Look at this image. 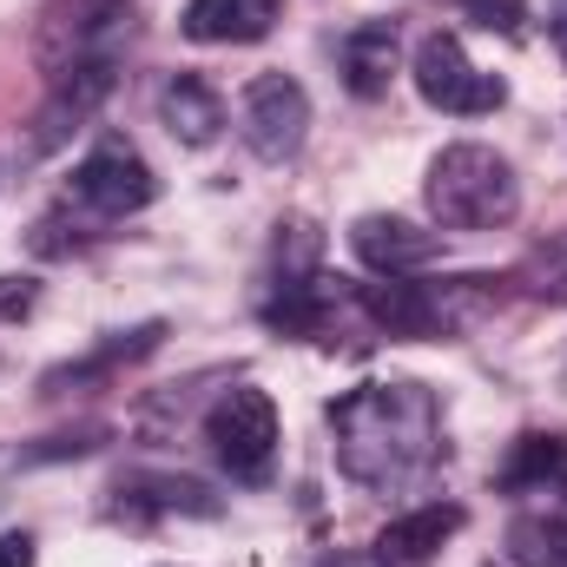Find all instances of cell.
I'll use <instances>...</instances> for the list:
<instances>
[{
    "instance_id": "1",
    "label": "cell",
    "mask_w": 567,
    "mask_h": 567,
    "mask_svg": "<svg viewBox=\"0 0 567 567\" xmlns=\"http://www.w3.org/2000/svg\"><path fill=\"white\" fill-rule=\"evenodd\" d=\"M337 435V468L357 488H410L442 455V410L423 383H363L323 410Z\"/></svg>"
},
{
    "instance_id": "23",
    "label": "cell",
    "mask_w": 567,
    "mask_h": 567,
    "mask_svg": "<svg viewBox=\"0 0 567 567\" xmlns=\"http://www.w3.org/2000/svg\"><path fill=\"white\" fill-rule=\"evenodd\" d=\"M33 303H40V284L33 278H0V323H20Z\"/></svg>"
},
{
    "instance_id": "13",
    "label": "cell",
    "mask_w": 567,
    "mask_h": 567,
    "mask_svg": "<svg viewBox=\"0 0 567 567\" xmlns=\"http://www.w3.org/2000/svg\"><path fill=\"white\" fill-rule=\"evenodd\" d=\"M508 561L515 567H567V488H542V502H528L508 522Z\"/></svg>"
},
{
    "instance_id": "6",
    "label": "cell",
    "mask_w": 567,
    "mask_h": 567,
    "mask_svg": "<svg viewBox=\"0 0 567 567\" xmlns=\"http://www.w3.org/2000/svg\"><path fill=\"white\" fill-rule=\"evenodd\" d=\"M113 86H120V53H106V60H80V66L53 73V93L40 100L33 133H27V158L60 152V145L73 140V133H80V126L113 100Z\"/></svg>"
},
{
    "instance_id": "3",
    "label": "cell",
    "mask_w": 567,
    "mask_h": 567,
    "mask_svg": "<svg viewBox=\"0 0 567 567\" xmlns=\"http://www.w3.org/2000/svg\"><path fill=\"white\" fill-rule=\"evenodd\" d=\"M133 33V0H53L40 13V40L33 60L47 73H66L80 60H106L120 53V40Z\"/></svg>"
},
{
    "instance_id": "21",
    "label": "cell",
    "mask_w": 567,
    "mask_h": 567,
    "mask_svg": "<svg viewBox=\"0 0 567 567\" xmlns=\"http://www.w3.org/2000/svg\"><path fill=\"white\" fill-rule=\"evenodd\" d=\"M535 290L548 297V303H567V238H555V245H542L535 251Z\"/></svg>"
},
{
    "instance_id": "5",
    "label": "cell",
    "mask_w": 567,
    "mask_h": 567,
    "mask_svg": "<svg viewBox=\"0 0 567 567\" xmlns=\"http://www.w3.org/2000/svg\"><path fill=\"white\" fill-rule=\"evenodd\" d=\"M416 93H423L435 113H455V120H475V113H495L502 100H508V86L495 80V73H482L468 53H462V40L455 33H429L423 47H416Z\"/></svg>"
},
{
    "instance_id": "19",
    "label": "cell",
    "mask_w": 567,
    "mask_h": 567,
    "mask_svg": "<svg viewBox=\"0 0 567 567\" xmlns=\"http://www.w3.org/2000/svg\"><path fill=\"white\" fill-rule=\"evenodd\" d=\"M317 258H323L317 225H303V218L278 225V290L284 284H317Z\"/></svg>"
},
{
    "instance_id": "17",
    "label": "cell",
    "mask_w": 567,
    "mask_h": 567,
    "mask_svg": "<svg viewBox=\"0 0 567 567\" xmlns=\"http://www.w3.org/2000/svg\"><path fill=\"white\" fill-rule=\"evenodd\" d=\"M561 468H567V442L561 435H522V442L508 449L495 488H502V495H542V488L561 482Z\"/></svg>"
},
{
    "instance_id": "11",
    "label": "cell",
    "mask_w": 567,
    "mask_h": 567,
    "mask_svg": "<svg viewBox=\"0 0 567 567\" xmlns=\"http://www.w3.org/2000/svg\"><path fill=\"white\" fill-rule=\"evenodd\" d=\"M278 27V0H185L178 33L198 47H251Z\"/></svg>"
},
{
    "instance_id": "22",
    "label": "cell",
    "mask_w": 567,
    "mask_h": 567,
    "mask_svg": "<svg viewBox=\"0 0 567 567\" xmlns=\"http://www.w3.org/2000/svg\"><path fill=\"white\" fill-rule=\"evenodd\" d=\"M462 13H468V20H482L488 33H522V20H528V7H522V0H462Z\"/></svg>"
},
{
    "instance_id": "15",
    "label": "cell",
    "mask_w": 567,
    "mask_h": 567,
    "mask_svg": "<svg viewBox=\"0 0 567 567\" xmlns=\"http://www.w3.org/2000/svg\"><path fill=\"white\" fill-rule=\"evenodd\" d=\"M396 27L390 20H363V27H350L343 33V47H337V60H343V86L357 93V100H383L390 93V73H396Z\"/></svg>"
},
{
    "instance_id": "16",
    "label": "cell",
    "mask_w": 567,
    "mask_h": 567,
    "mask_svg": "<svg viewBox=\"0 0 567 567\" xmlns=\"http://www.w3.org/2000/svg\"><path fill=\"white\" fill-rule=\"evenodd\" d=\"M165 343V323L152 317V323H140V330H120L113 343H100L86 363H60V370H47L40 377V396H66L73 383H106L113 370H126V363H140V357H152Z\"/></svg>"
},
{
    "instance_id": "25",
    "label": "cell",
    "mask_w": 567,
    "mask_h": 567,
    "mask_svg": "<svg viewBox=\"0 0 567 567\" xmlns=\"http://www.w3.org/2000/svg\"><path fill=\"white\" fill-rule=\"evenodd\" d=\"M548 40H555V53L567 60V20H548Z\"/></svg>"
},
{
    "instance_id": "18",
    "label": "cell",
    "mask_w": 567,
    "mask_h": 567,
    "mask_svg": "<svg viewBox=\"0 0 567 567\" xmlns=\"http://www.w3.org/2000/svg\"><path fill=\"white\" fill-rule=\"evenodd\" d=\"M330 278L317 284H284L278 297L265 303V323L271 330H284V337H317L323 330V310H330V290H323Z\"/></svg>"
},
{
    "instance_id": "9",
    "label": "cell",
    "mask_w": 567,
    "mask_h": 567,
    "mask_svg": "<svg viewBox=\"0 0 567 567\" xmlns=\"http://www.w3.org/2000/svg\"><path fill=\"white\" fill-rule=\"evenodd\" d=\"M350 251L377 271V278H416L442 258V231H423L410 218H390V212H370L350 225Z\"/></svg>"
},
{
    "instance_id": "7",
    "label": "cell",
    "mask_w": 567,
    "mask_h": 567,
    "mask_svg": "<svg viewBox=\"0 0 567 567\" xmlns=\"http://www.w3.org/2000/svg\"><path fill=\"white\" fill-rule=\"evenodd\" d=\"M238 133H245V145H251L265 165L297 158L303 140H310V93H303L290 73H258V80L245 86Z\"/></svg>"
},
{
    "instance_id": "4",
    "label": "cell",
    "mask_w": 567,
    "mask_h": 567,
    "mask_svg": "<svg viewBox=\"0 0 567 567\" xmlns=\"http://www.w3.org/2000/svg\"><path fill=\"white\" fill-rule=\"evenodd\" d=\"M205 442L212 455L238 475V482H265L271 475V455H278V403L265 390H225L205 416Z\"/></svg>"
},
{
    "instance_id": "2",
    "label": "cell",
    "mask_w": 567,
    "mask_h": 567,
    "mask_svg": "<svg viewBox=\"0 0 567 567\" xmlns=\"http://www.w3.org/2000/svg\"><path fill=\"white\" fill-rule=\"evenodd\" d=\"M429 212L442 231H495L522 212V178L495 145H442L429 158Z\"/></svg>"
},
{
    "instance_id": "10",
    "label": "cell",
    "mask_w": 567,
    "mask_h": 567,
    "mask_svg": "<svg viewBox=\"0 0 567 567\" xmlns=\"http://www.w3.org/2000/svg\"><path fill=\"white\" fill-rule=\"evenodd\" d=\"M113 495H120L113 522H133V528L158 522V515H218V495L192 475H126Z\"/></svg>"
},
{
    "instance_id": "24",
    "label": "cell",
    "mask_w": 567,
    "mask_h": 567,
    "mask_svg": "<svg viewBox=\"0 0 567 567\" xmlns=\"http://www.w3.org/2000/svg\"><path fill=\"white\" fill-rule=\"evenodd\" d=\"M0 567H33V535H27V528L0 535Z\"/></svg>"
},
{
    "instance_id": "12",
    "label": "cell",
    "mask_w": 567,
    "mask_h": 567,
    "mask_svg": "<svg viewBox=\"0 0 567 567\" xmlns=\"http://www.w3.org/2000/svg\"><path fill=\"white\" fill-rule=\"evenodd\" d=\"M158 126L172 133L178 145H212L225 133V100L198 80V73H172L165 86H158Z\"/></svg>"
},
{
    "instance_id": "8",
    "label": "cell",
    "mask_w": 567,
    "mask_h": 567,
    "mask_svg": "<svg viewBox=\"0 0 567 567\" xmlns=\"http://www.w3.org/2000/svg\"><path fill=\"white\" fill-rule=\"evenodd\" d=\"M152 192H158V178L126 140H100L66 178V198L100 212V218H133V212L152 205Z\"/></svg>"
},
{
    "instance_id": "14",
    "label": "cell",
    "mask_w": 567,
    "mask_h": 567,
    "mask_svg": "<svg viewBox=\"0 0 567 567\" xmlns=\"http://www.w3.org/2000/svg\"><path fill=\"white\" fill-rule=\"evenodd\" d=\"M462 528V508L455 502H429V508H410V515H396V522H383V535H377V561L383 567H423L449 535Z\"/></svg>"
},
{
    "instance_id": "20",
    "label": "cell",
    "mask_w": 567,
    "mask_h": 567,
    "mask_svg": "<svg viewBox=\"0 0 567 567\" xmlns=\"http://www.w3.org/2000/svg\"><path fill=\"white\" fill-rule=\"evenodd\" d=\"M106 435H113L106 423H80V429H66V435H47L40 449H27V462H60V455H93V449H100Z\"/></svg>"
}]
</instances>
